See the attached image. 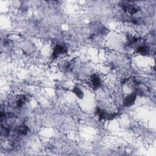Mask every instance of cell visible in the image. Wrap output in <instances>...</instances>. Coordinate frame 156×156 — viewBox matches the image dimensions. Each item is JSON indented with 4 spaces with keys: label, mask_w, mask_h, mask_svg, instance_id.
Instances as JSON below:
<instances>
[{
    "label": "cell",
    "mask_w": 156,
    "mask_h": 156,
    "mask_svg": "<svg viewBox=\"0 0 156 156\" xmlns=\"http://www.w3.org/2000/svg\"><path fill=\"white\" fill-rule=\"evenodd\" d=\"M26 101V97L24 95H20L16 101V105L18 108H21Z\"/></svg>",
    "instance_id": "cell-8"
},
{
    "label": "cell",
    "mask_w": 156,
    "mask_h": 156,
    "mask_svg": "<svg viewBox=\"0 0 156 156\" xmlns=\"http://www.w3.org/2000/svg\"><path fill=\"white\" fill-rule=\"evenodd\" d=\"M29 127L24 124H22L16 127L14 130L16 134L18 136L27 135V133L29 132Z\"/></svg>",
    "instance_id": "cell-5"
},
{
    "label": "cell",
    "mask_w": 156,
    "mask_h": 156,
    "mask_svg": "<svg viewBox=\"0 0 156 156\" xmlns=\"http://www.w3.org/2000/svg\"><path fill=\"white\" fill-rule=\"evenodd\" d=\"M95 113L98 116V118L99 120H102V119L111 120L114 119L117 116L116 113H108L99 107H96Z\"/></svg>",
    "instance_id": "cell-2"
},
{
    "label": "cell",
    "mask_w": 156,
    "mask_h": 156,
    "mask_svg": "<svg viewBox=\"0 0 156 156\" xmlns=\"http://www.w3.org/2000/svg\"><path fill=\"white\" fill-rule=\"evenodd\" d=\"M73 92L77 96V98L82 99L83 97V93L78 87H74L73 89Z\"/></svg>",
    "instance_id": "cell-9"
},
{
    "label": "cell",
    "mask_w": 156,
    "mask_h": 156,
    "mask_svg": "<svg viewBox=\"0 0 156 156\" xmlns=\"http://www.w3.org/2000/svg\"><path fill=\"white\" fill-rule=\"evenodd\" d=\"M91 84L93 87L97 88L101 86V79L98 75L94 74L90 77Z\"/></svg>",
    "instance_id": "cell-6"
},
{
    "label": "cell",
    "mask_w": 156,
    "mask_h": 156,
    "mask_svg": "<svg viewBox=\"0 0 156 156\" xmlns=\"http://www.w3.org/2000/svg\"><path fill=\"white\" fill-rule=\"evenodd\" d=\"M136 93L135 92L132 93L124 98L123 101V105L125 107H130L132 105L136 99Z\"/></svg>",
    "instance_id": "cell-4"
},
{
    "label": "cell",
    "mask_w": 156,
    "mask_h": 156,
    "mask_svg": "<svg viewBox=\"0 0 156 156\" xmlns=\"http://www.w3.org/2000/svg\"><path fill=\"white\" fill-rule=\"evenodd\" d=\"M67 52V50L66 47L63 44H57L55 45L52 49V58L53 59L57 58L60 55H62L66 54Z\"/></svg>",
    "instance_id": "cell-3"
},
{
    "label": "cell",
    "mask_w": 156,
    "mask_h": 156,
    "mask_svg": "<svg viewBox=\"0 0 156 156\" xmlns=\"http://www.w3.org/2000/svg\"><path fill=\"white\" fill-rule=\"evenodd\" d=\"M135 51L137 54L142 55H147L149 52V49L145 45H139L135 49Z\"/></svg>",
    "instance_id": "cell-7"
},
{
    "label": "cell",
    "mask_w": 156,
    "mask_h": 156,
    "mask_svg": "<svg viewBox=\"0 0 156 156\" xmlns=\"http://www.w3.org/2000/svg\"><path fill=\"white\" fill-rule=\"evenodd\" d=\"M121 6L125 12L130 15L135 14L140 10V7L138 5L129 1L122 2L121 4Z\"/></svg>",
    "instance_id": "cell-1"
}]
</instances>
